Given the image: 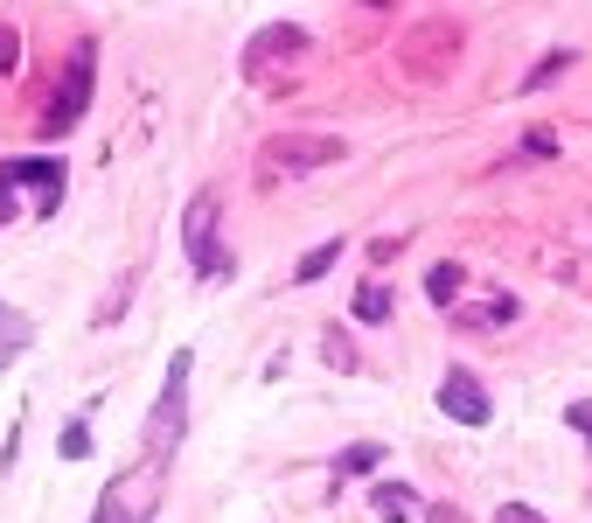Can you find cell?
<instances>
[{
	"label": "cell",
	"mask_w": 592,
	"mask_h": 523,
	"mask_svg": "<svg viewBox=\"0 0 592 523\" xmlns=\"http://www.w3.org/2000/svg\"><path fill=\"white\" fill-rule=\"evenodd\" d=\"M439 405H446V419H461V426L495 419V405H488V391L474 384V370H446V377H439Z\"/></svg>",
	"instance_id": "6"
},
{
	"label": "cell",
	"mask_w": 592,
	"mask_h": 523,
	"mask_svg": "<svg viewBox=\"0 0 592 523\" xmlns=\"http://www.w3.org/2000/svg\"><path fill=\"white\" fill-rule=\"evenodd\" d=\"M349 147H341L335 133H272L258 147V167L265 175H314V167H335Z\"/></svg>",
	"instance_id": "2"
},
{
	"label": "cell",
	"mask_w": 592,
	"mask_h": 523,
	"mask_svg": "<svg viewBox=\"0 0 592 523\" xmlns=\"http://www.w3.org/2000/svg\"><path fill=\"white\" fill-rule=\"evenodd\" d=\"M376 461H384V446H376V440H362V446H349V454L335 461V468H341V475H370Z\"/></svg>",
	"instance_id": "13"
},
{
	"label": "cell",
	"mask_w": 592,
	"mask_h": 523,
	"mask_svg": "<svg viewBox=\"0 0 592 523\" xmlns=\"http://www.w3.org/2000/svg\"><path fill=\"white\" fill-rule=\"evenodd\" d=\"M167 468H175L167 454H140L126 475H112V481H105V496H98V523H147V516L161 510Z\"/></svg>",
	"instance_id": "1"
},
{
	"label": "cell",
	"mask_w": 592,
	"mask_h": 523,
	"mask_svg": "<svg viewBox=\"0 0 592 523\" xmlns=\"http://www.w3.org/2000/svg\"><path fill=\"white\" fill-rule=\"evenodd\" d=\"M28 335H35V322H28L22 307H8V301H0V363H14V357H22V349H28Z\"/></svg>",
	"instance_id": "9"
},
{
	"label": "cell",
	"mask_w": 592,
	"mask_h": 523,
	"mask_svg": "<svg viewBox=\"0 0 592 523\" xmlns=\"http://www.w3.org/2000/svg\"><path fill=\"white\" fill-rule=\"evenodd\" d=\"M495 523H544V516L530 510V502H502V510H495Z\"/></svg>",
	"instance_id": "17"
},
{
	"label": "cell",
	"mask_w": 592,
	"mask_h": 523,
	"mask_svg": "<svg viewBox=\"0 0 592 523\" xmlns=\"http://www.w3.org/2000/svg\"><path fill=\"white\" fill-rule=\"evenodd\" d=\"M370 502H376V516H384V523H411L418 516V496L405 489V481H376Z\"/></svg>",
	"instance_id": "8"
},
{
	"label": "cell",
	"mask_w": 592,
	"mask_h": 523,
	"mask_svg": "<svg viewBox=\"0 0 592 523\" xmlns=\"http://www.w3.org/2000/svg\"><path fill=\"white\" fill-rule=\"evenodd\" d=\"M14 189H35V217H49L63 202V161H43V154L8 161L0 167V196H14Z\"/></svg>",
	"instance_id": "5"
},
{
	"label": "cell",
	"mask_w": 592,
	"mask_h": 523,
	"mask_svg": "<svg viewBox=\"0 0 592 523\" xmlns=\"http://www.w3.org/2000/svg\"><path fill=\"white\" fill-rule=\"evenodd\" d=\"M565 63H571V49H550V56H544V63H537V70H530V78H523V84H530V91H537V84H550V78H558V70H565Z\"/></svg>",
	"instance_id": "14"
},
{
	"label": "cell",
	"mask_w": 592,
	"mask_h": 523,
	"mask_svg": "<svg viewBox=\"0 0 592 523\" xmlns=\"http://www.w3.org/2000/svg\"><path fill=\"white\" fill-rule=\"evenodd\" d=\"M91 78H98V49L78 43V49H70V78L56 84V98H49V112H43V140L70 133V126L91 112Z\"/></svg>",
	"instance_id": "3"
},
{
	"label": "cell",
	"mask_w": 592,
	"mask_h": 523,
	"mask_svg": "<svg viewBox=\"0 0 592 523\" xmlns=\"http://www.w3.org/2000/svg\"><path fill=\"white\" fill-rule=\"evenodd\" d=\"M63 454H70V461H84V454H91V426H84V419H70V426H63Z\"/></svg>",
	"instance_id": "15"
},
{
	"label": "cell",
	"mask_w": 592,
	"mask_h": 523,
	"mask_svg": "<svg viewBox=\"0 0 592 523\" xmlns=\"http://www.w3.org/2000/svg\"><path fill=\"white\" fill-rule=\"evenodd\" d=\"M461 287H467V272H461V266H432V272H426V293H432L439 307L461 301Z\"/></svg>",
	"instance_id": "12"
},
{
	"label": "cell",
	"mask_w": 592,
	"mask_h": 523,
	"mask_svg": "<svg viewBox=\"0 0 592 523\" xmlns=\"http://www.w3.org/2000/svg\"><path fill=\"white\" fill-rule=\"evenodd\" d=\"M307 49V28H293V22H272V28H258L252 43H244V63L265 70V63H279V56H300Z\"/></svg>",
	"instance_id": "7"
},
{
	"label": "cell",
	"mask_w": 592,
	"mask_h": 523,
	"mask_svg": "<svg viewBox=\"0 0 592 523\" xmlns=\"http://www.w3.org/2000/svg\"><path fill=\"white\" fill-rule=\"evenodd\" d=\"M426 523H467V516H461V510H446V502H439V510H432Z\"/></svg>",
	"instance_id": "19"
},
{
	"label": "cell",
	"mask_w": 592,
	"mask_h": 523,
	"mask_svg": "<svg viewBox=\"0 0 592 523\" xmlns=\"http://www.w3.org/2000/svg\"><path fill=\"white\" fill-rule=\"evenodd\" d=\"M182 252H188V266H196L202 279H223L231 272V258L217 252V196H188V210H182Z\"/></svg>",
	"instance_id": "4"
},
{
	"label": "cell",
	"mask_w": 592,
	"mask_h": 523,
	"mask_svg": "<svg viewBox=\"0 0 592 523\" xmlns=\"http://www.w3.org/2000/svg\"><path fill=\"white\" fill-rule=\"evenodd\" d=\"M565 419H571V426H579V433L592 440V405H571V412H565Z\"/></svg>",
	"instance_id": "18"
},
{
	"label": "cell",
	"mask_w": 592,
	"mask_h": 523,
	"mask_svg": "<svg viewBox=\"0 0 592 523\" xmlns=\"http://www.w3.org/2000/svg\"><path fill=\"white\" fill-rule=\"evenodd\" d=\"M356 322H391V287L384 279H370V287H356Z\"/></svg>",
	"instance_id": "10"
},
{
	"label": "cell",
	"mask_w": 592,
	"mask_h": 523,
	"mask_svg": "<svg viewBox=\"0 0 592 523\" xmlns=\"http://www.w3.org/2000/svg\"><path fill=\"white\" fill-rule=\"evenodd\" d=\"M14 63H22V35H14V28H0V78H8Z\"/></svg>",
	"instance_id": "16"
},
{
	"label": "cell",
	"mask_w": 592,
	"mask_h": 523,
	"mask_svg": "<svg viewBox=\"0 0 592 523\" xmlns=\"http://www.w3.org/2000/svg\"><path fill=\"white\" fill-rule=\"evenodd\" d=\"M341 266V237H328V245H314L307 258H300V266H293V279H300V287H307V279H321V272H335Z\"/></svg>",
	"instance_id": "11"
}]
</instances>
